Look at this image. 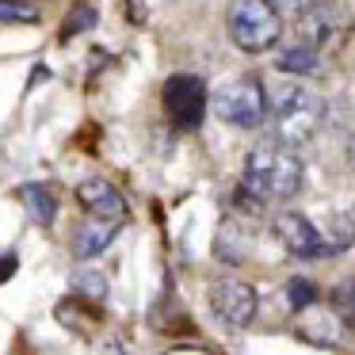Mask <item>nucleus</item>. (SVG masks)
<instances>
[{"label": "nucleus", "instance_id": "1", "mask_svg": "<svg viewBox=\"0 0 355 355\" xmlns=\"http://www.w3.org/2000/svg\"><path fill=\"white\" fill-rule=\"evenodd\" d=\"M302 180H306V168H302L298 153L283 141H268V146H256L252 153L245 157V172H241V191L237 199L248 202V207H268V202H286L302 191Z\"/></svg>", "mask_w": 355, "mask_h": 355}, {"label": "nucleus", "instance_id": "2", "mask_svg": "<svg viewBox=\"0 0 355 355\" xmlns=\"http://www.w3.org/2000/svg\"><path fill=\"white\" fill-rule=\"evenodd\" d=\"M268 119L283 146H306L324 123V100L306 85H279L268 96Z\"/></svg>", "mask_w": 355, "mask_h": 355}, {"label": "nucleus", "instance_id": "3", "mask_svg": "<svg viewBox=\"0 0 355 355\" xmlns=\"http://www.w3.org/2000/svg\"><path fill=\"white\" fill-rule=\"evenodd\" d=\"M225 35L241 54H263L283 35V16L271 0H233L225 12Z\"/></svg>", "mask_w": 355, "mask_h": 355}, {"label": "nucleus", "instance_id": "4", "mask_svg": "<svg viewBox=\"0 0 355 355\" xmlns=\"http://www.w3.org/2000/svg\"><path fill=\"white\" fill-rule=\"evenodd\" d=\"M214 115L241 130H256L268 123V92L256 77H233L214 92Z\"/></svg>", "mask_w": 355, "mask_h": 355}, {"label": "nucleus", "instance_id": "5", "mask_svg": "<svg viewBox=\"0 0 355 355\" xmlns=\"http://www.w3.org/2000/svg\"><path fill=\"white\" fill-rule=\"evenodd\" d=\"M164 115L176 130H199L202 119H207V107H210V96H207V85L191 73H176V77L164 80Z\"/></svg>", "mask_w": 355, "mask_h": 355}, {"label": "nucleus", "instance_id": "6", "mask_svg": "<svg viewBox=\"0 0 355 355\" xmlns=\"http://www.w3.org/2000/svg\"><path fill=\"white\" fill-rule=\"evenodd\" d=\"M210 309L218 313V321H225L230 329H245L252 324L260 298H256V286L245 279H218L210 286Z\"/></svg>", "mask_w": 355, "mask_h": 355}, {"label": "nucleus", "instance_id": "7", "mask_svg": "<svg viewBox=\"0 0 355 355\" xmlns=\"http://www.w3.org/2000/svg\"><path fill=\"white\" fill-rule=\"evenodd\" d=\"M275 237L283 241V248L294 260H321V256H329L324 233L317 230L306 214H294V210H283V214L275 218Z\"/></svg>", "mask_w": 355, "mask_h": 355}, {"label": "nucleus", "instance_id": "8", "mask_svg": "<svg viewBox=\"0 0 355 355\" xmlns=\"http://www.w3.org/2000/svg\"><path fill=\"white\" fill-rule=\"evenodd\" d=\"M77 202L92 218H111V222H126V199L119 195L115 184L107 180H80L77 184Z\"/></svg>", "mask_w": 355, "mask_h": 355}, {"label": "nucleus", "instance_id": "9", "mask_svg": "<svg viewBox=\"0 0 355 355\" xmlns=\"http://www.w3.org/2000/svg\"><path fill=\"white\" fill-rule=\"evenodd\" d=\"M119 225L123 222H111V218H92L88 214V222H80L77 230H73V256L77 260H96L100 252H107L111 241L119 237Z\"/></svg>", "mask_w": 355, "mask_h": 355}, {"label": "nucleus", "instance_id": "10", "mask_svg": "<svg viewBox=\"0 0 355 355\" xmlns=\"http://www.w3.org/2000/svg\"><path fill=\"white\" fill-rule=\"evenodd\" d=\"M332 35H336V12L329 4H317L306 16H298V42L321 50L324 42H332Z\"/></svg>", "mask_w": 355, "mask_h": 355}, {"label": "nucleus", "instance_id": "11", "mask_svg": "<svg viewBox=\"0 0 355 355\" xmlns=\"http://www.w3.org/2000/svg\"><path fill=\"white\" fill-rule=\"evenodd\" d=\"M19 202L27 207L31 222L39 225H54V214H58V199L46 184H24L19 187Z\"/></svg>", "mask_w": 355, "mask_h": 355}, {"label": "nucleus", "instance_id": "12", "mask_svg": "<svg viewBox=\"0 0 355 355\" xmlns=\"http://www.w3.org/2000/svg\"><path fill=\"white\" fill-rule=\"evenodd\" d=\"M214 256L222 263H241L248 256V233L241 230L233 218H225L222 222V230H218V237H214Z\"/></svg>", "mask_w": 355, "mask_h": 355}, {"label": "nucleus", "instance_id": "13", "mask_svg": "<svg viewBox=\"0 0 355 355\" xmlns=\"http://www.w3.org/2000/svg\"><path fill=\"white\" fill-rule=\"evenodd\" d=\"M275 69L291 73V77H309V73H317V50L306 46V42L283 46V50L275 54Z\"/></svg>", "mask_w": 355, "mask_h": 355}, {"label": "nucleus", "instance_id": "14", "mask_svg": "<svg viewBox=\"0 0 355 355\" xmlns=\"http://www.w3.org/2000/svg\"><path fill=\"white\" fill-rule=\"evenodd\" d=\"M324 245H329V256L332 252H344V248L355 245V207L347 210H336L329 218V230H324Z\"/></svg>", "mask_w": 355, "mask_h": 355}, {"label": "nucleus", "instance_id": "15", "mask_svg": "<svg viewBox=\"0 0 355 355\" xmlns=\"http://www.w3.org/2000/svg\"><path fill=\"white\" fill-rule=\"evenodd\" d=\"M73 291L88 302H103L107 298V275L96 268H80V271H73Z\"/></svg>", "mask_w": 355, "mask_h": 355}, {"label": "nucleus", "instance_id": "16", "mask_svg": "<svg viewBox=\"0 0 355 355\" xmlns=\"http://www.w3.org/2000/svg\"><path fill=\"white\" fill-rule=\"evenodd\" d=\"M332 313L344 324H355V279H347L332 291Z\"/></svg>", "mask_w": 355, "mask_h": 355}, {"label": "nucleus", "instance_id": "17", "mask_svg": "<svg viewBox=\"0 0 355 355\" xmlns=\"http://www.w3.org/2000/svg\"><path fill=\"white\" fill-rule=\"evenodd\" d=\"M286 302H291V309L302 313V309H309L317 302V286L309 283V279H302V275L291 279V283H286Z\"/></svg>", "mask_w": 355, "mask_h": 355}, {"label": "nucleus", "instance_id": "18", "mask_svg": "<svg viewBox=\"0 0 355 355\" xmlns=\"http://www.w3.org/2000/svg\"><path fill=\"white\" fill-rule=\"evenodd\" d=\"M0 24H39V12L24 0H0Z\"/></svg>", "mask_w": 355, "mask_h": 355}, {"label": "nucleus", "instance_id": "19", "mask_svg": "<svg viewBox=\"0 0 355 355\" xmlns=\"http://www.w3.org/2000/svg\"><path fill=\"white\" fill-rule=\"evenodd\" d=\"M96 24V8L92 4H77L73 8V16L65 19V31H62V42H69V39H77L80 31H88V27Z\"/></svg>", "mask_w": 355, "mask_h": 355}, {"label": "nucleus", "instance_id": "20", "mask_svg": "<svg viewBox=\"0 0 355 355\" xmlns=\"http://www.w3.org/2000/svg\"><path fill=\"white\" fill-rule=\"evenodd\" d=\"M271 4L279 8V16L286 12V16H294V19H298V16H306L309 8H317L321 0H271Z\"/></svg>", "mask_w": 355, "mask_h": 355}, {"label": "nucleus", "instance_id": "21", "mask_svg": "<svg viewBox=\"0 0 355 355\" xmlns=\"http://www.w3.org/2000/svg\"><path fill=\"white\" fill-rule=\"evenodd\" d=\"M16 268H19V263H16V256H12V252L0 256V283H8V279L16 275Z\"/></svg>", "mask_w": 355, "mask_h": 355}]
</instances>
